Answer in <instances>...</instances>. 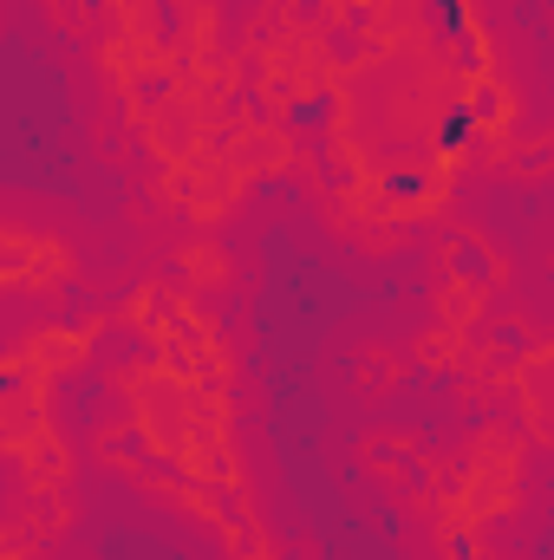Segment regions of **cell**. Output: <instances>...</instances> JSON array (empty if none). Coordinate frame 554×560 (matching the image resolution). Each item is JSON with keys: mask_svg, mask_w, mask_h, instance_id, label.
Masks as SVG:
<instances>
[{"mask_svg": "<svg viewBox=\"0 0 554 560\" xmlns=\"http://www.w3.org/2000/svg\"><path fill=\"white\" fill-rule=\"evenodd\" d=\"M470 125H476V112H470V105H450V112H443V131H437V150H463Z\"/></svg>", "mask_w": 554, "mask_h": 560, "instance_id": "cell-1", "label": "cell"}, {"mask_svg": "<svg viewBox=\"0 0 554 560\" xmlns=\"http://www.w3.org/2000/svg\"><path fill=\"white\" fill-rule=\"evenodd\" d=\"M430 13H437V33H463V0H430Z\"/></svg>", "mask_w": 554, "mask_h": 560, "instance_id": "cell-2", "label": "cell"}]
</instances>
